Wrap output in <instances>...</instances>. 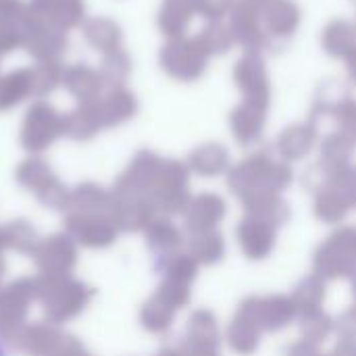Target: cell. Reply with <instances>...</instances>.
<instances>
[{"instance_id":"1","label":"cell","mask_w":356,"mask_h":356,"mask_svg":"<svg viewBox=\"0 0 356 356\" xmlns=\"http://www.w3.org/2000/svg\"><path fill=\"white\" fill-rule=\"evenodd\" d=\"M19 29H21V46L38 60H58V56L65 52V48L69 44L67 31H63L56 25H52L50 21L29 13L27 8L19 23Z\"/></svg>"},{"instance_id":"2","label":"cell","mask_w":356,"mask_h":356,"mask_svg":"<svg viewBox=\"0 0 356 356\" xmlns=\"http://www.w3.org/2000/svg\"><path fill=\"white\" fill-rule=\"evenodd\" d=\"M161 67L179 81H194L207 69L209 54L200 46L198 38H171L161 50Z\"/></svg>"},{"instance_id":"3","label":"cell","mask_w":356,"mask_h":356,"mask_svg":"<svg viewBox=\"0 0 356 356\" xmlns=\"http://www.w3.org/2000/svg\"><path fill=\"white\" fill-rule=\"evenodd\" d=\"M269 42L277 44L280 40L290 38L300 23V8L294 0H246Z\"/></svg>"},{"instance_id":"4","label":"cell","mask_w":356,"mask_h":356,"mask_svg":"<svg viewBox=\"0 0 356 356\" xmlns=\"http://www.w3.org/2000/svg\"><path fill=\"white\" fill-rule=\"evenodd\" d=\"M234 79L242 94L246 96V102H254L267 108L269 96H271V86H269V75L265 69V60L259 52H246L236 69H234Z\"/></svg>"},{"instance_id":"5","label":"cell","mask_w":356,"mask_h":356,"mask_svg":"<svg viewBox=\"0 0 356 356\" xmlns=\"http://www.w3.org/2000/svg\"><path fill=\"white\" fill-rule=\"evenodd\" d=\"M27 10L67 31L83 21L86 4L83 0H29Z\"/></svg>"},{"instance_id":"6","label":"cell","mask_w":356,"mask_h":356,"mask_svg":"<svg viewBox=\"0 0 356 356\" xmlns=\"http://www.w3.org/2000/svg\"><path fill=\"white\" fill-rule=\"evenodd\" d=\"M65 88L79 98L81 102H90L98 96V92L102 90V81L98 71H94L92 67H88L86 63H77L69 69L63 71V81Z\"/></svg>"},{"instance_id":"7","label":"cell","mask_w":356,"mask_h":356,"mask_svg":"<svg viewBox=\"0 0 356 356\" xmlns=\"http://www.w3.org/2000/svg\"><path fill=\"white\" fill-rule=\"evenodd\" d=\"M323 48L338 58H346L348 65L355 60V25L346 19H336L323 29Z\"/></svg>"},{"instance_id":"8","label":"cell","mask_w":356,"mask_h":356,"mask_svg":"<svg viewBox=\"0 0 356 356\" xmlns=\"http://www.w3.org/2000/svg\"><path fill=\"white\" fill-rule=\"evenodd\" d=\"M196 13V0H163L159 10V27L169 38L184 35L192 15Z\"/></svg>"},{"instance_id":"9","label":"cell","mask_w":356,"mask_h":356,"mask_svg":"<svg viewBox=\"0 0 356 356\" xmlns=\"http://www.w3.org/2000/svg\"><path fill=\"white\" fill-rule=\"evenodd\" d=\"M83 38L94 48H98V50H102V52L108 54L113 50H119L121 40H123V33H121V27L113 19L92 17L83 25Z\"/></svg>"},{"instance_id":"10","label":"cell","mask_w":356,"mask_h":356,"mask_svg":"<svg viewBox=\"0 0 356 356\" xmlns=\"http://www.w3.org/2000/svg\"><path fill=\"white\" fill-rule=\"evenodd\" d=\"M31 96V69H15L0 77V111L19 104Z\"/></svg>"},{"instance_id":"11","label":"cell","mask_w":356,"mask_h":356,"mask_svg":"<svg viewBox=\"0 0 356 356\" xmlns=\"http://www.w3.org/2000/svg\"><path fill=\"white\" fill-rule=\"evenodd\" d=\"M96 106H98L100 121L117 123V121H123L129 115H134L138 104H136V98L131 92H127L125 88H115L102 102H96Z\"/></svg>"},{"instance_id":"12","label":"cell","mask_w":356,"mask_h":356,"mask_svg":"<svg viewBox=\"0 0 356 356\" xmlns=\"http://www.w3.org/2000/svg\"><path fill=\"white\" fill-rule=\"evenodd\" d=\"M131 71V60L123 50H113L108 52V56L102 60V67L98 71L102 86H108L111 90L115 88H123L127 75Z\"/></svg>"},{"instance_id":"13","label":"cell","mask_w":356,"mask_h":356,"mask_svg":"<svg viewBox=\"0 0 356 356\" xmlns=\"http://www.w3.org/2000/svg\"><path fill=\"white\" fill-rule=\"evenodd\" d=\"M63 65L58 60H40L31 69V94L44 96L56 90L63 81Z\"/></svg>"},{"instance_id":"14","label":"cell","mask_w":356,"mask_h":356,"mask_svg":"<svg viewBox=\"0 0 356 356\" xmlns=\"http://www.w3.org/2000/svg\"><path fill=\"white\" fill-rule=\"evenodd\" d=\"M200 46L204 48L207 54H223L232 48L234 35L229 25H223L221 21H211L200 35H196Z\"/></svg>"},{"instance_id":"15","label":"cell","mask_w":356,"mask_h":356,"mask_svg":"<svg viewBox=\"0 0 356 356\" xmlns=\"http://www.w3.org/2000/svg\"><path fill=\"white\" fill-rule=\"evenodd\" d=\"M265 111H267L265 106L244 100V104L240 108H236V113L232 117L238 134H252V129L261 127L263 117H265Z\"/></svg>"},{"instance_id":"16","label":"cell","mask_w":356,"mask_h":356,"mask_svg":"<svg viewBox=\"0 0 356 356\" xmlns=\"http://www.w3.org/2000/svg\"><path fill=\"white\" fill-rule=\"evenodd\" d=\"M236 0H196V13L204 15L211 21H219L225 17Z\"/></svg>"},{"instance_id":"17","label":"cell","mask_w":356,"mask_h":356,"mask_svg":"<svg viewBox=\"0 0 356 356\" xmlns=\"http://www.w3.org/2000/svg\"><path fill=\"white\" fill-rule=\"evenodd\" d=\"M25 8L21 0H0V25H19Z\"/></svg>"},{"instance_id":"18","label":"cell","mask_w":356,"mask_h":356,"mask_svg":"<svg viewBox=\"0 0 356 356\" xmlns=\"http://www.w3.org/2000/svg\"><path fill=\"white\" fill-rule=\"evenodd\" d=\"M0 356H6V350H4V344H2V340H0Z\"/></svg>"}]
</instances>
